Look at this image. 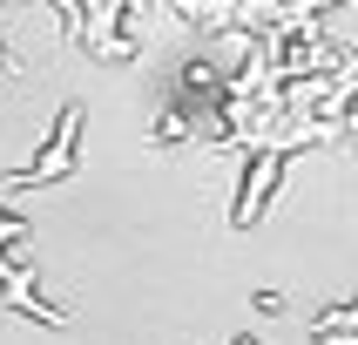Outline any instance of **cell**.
Returning <instances> with one entry per match:
<instances>
[{
    "mask_svg": "<svg viewBox=\"0 0 358 345\" xmlns=\"http://www.w3.org/2000/svg\"><path fill=\"white\" fill-rule=\"evenodd\" d=\"M75 136H81V108L68 101V108H61V122H55V142H48V156H41L34 169H20V176H0V190H41V183L68 176V169H75Z\"/></svg>",
    "mask_w": 358,
    "mask_h": 345,
    "instance_id": "cell-1",
    "label": "cell"
}]
</instances>
